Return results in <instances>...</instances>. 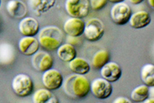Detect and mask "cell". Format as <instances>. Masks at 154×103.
Segmentation results:
<instances>
[{
    "label": "cell",
    "instance_id": "obj_19",
    "mask_svg": "<svg viewBox=\"0 0 154 103\" xmlns=\"http://www.w3.org/2000/svg\"><path fill=\"white\" fill-rule=\"evenodd\" d=\"M68 65L72 72L79 75L87 74L91 69L89 64L86 59L79 57H75L68 62Z\"/></svg>",
    "mask_w": 154,
    "mask_h": 103
},
{
    "label": "cell",
    "instance_id": "obj_9",
    "mask_svg": "<svg viewBox=\"0 0 154 103\" xmlns=\"http://www.w3.org/2000/svg\"><path fill=\"white\" fill-rule=\"evenodd\" d=\"M32 58V65L36 71L44 72L52 68L54 59L49 53L45 51H38Z\"/></svg>",
    "mask_w": 154,
    "mask_h": 103
},
{
    "label": "cell",
    "instance_id": "obj_1",
    "mask_svg": "<svg viewBox=\"0 0 154 103\" xmlns=\"http://www.w3.org/2000/svg\"><path fill=\"white\" fill-rule=\"evenodd\" d=\"M62 85L65 93L73 98H83L90 92V83L84 75H71Z\"/></svg>",
    "mask_w": 154,
    "mask_h": 103
},
{
    "label": "cell",
    "instance_id": "obj_17",
    "mask_svg": "<svg viewBox=\"0 0 154 103\" xmlns=\"http://www.w3.org/2000/svg\"><path fill=\"white\" fill-rule=\"evenodd\" d=\"M56 0H29L30 8L37 16L48 12L56 4Z\"/></svg>",
    "mask_w": 154,
    "mask_h": 103
},
{
    "label": "cell",
    "instance_id": "obj_2",
    "mask_svg": "<svg viewBox=\"0 0 154 103\" xmlns=\"http://www.w3.org/2000/svg\"><path fill=\"white\" fill-rule=\"evenodd\" d=\"M38 41L43 48L53 51L62 44L64 35L62 30L56 26H47L38 32Z\"/></svg>",
    "mask_w": 154,
    "mask_h": 103
},
{
    "label": "cell",
    "instance_id": "obj_24",
    "mask_svg": "<svg viewBox=\"0 0 154 103\" xmlns=\"http://www.w3.org/2000/svg\"><path fill=\"white\" fill-rule=\"evenodd\" d=\"M90 8L95 11L103 9L108 3V0H89Z\"/></svg>",
    "mask_w": 154,
    "mask_h": 103
},
{
    "label": "cell",
    "instance_id": "obj_25",
    "mask_svg": "<svg viewBox=\"0 0 154 103\" xmlns=\"http://www.w3.org/2000/svg\"><path fill=\"white\" fill-rule=\"evenodd\" d=\"M114 103H131L132 102L130 101L128 98L123 97H120L116 98L115 101H113Z\"/></svg>",
    "mask_w": 154,
    "mask_h": 103
},
{
    "label": "cell",
    "instance_id": "obj_30",
    "mask_svg": "<svg viewBox=\"0 0 154 103\" xmlns=\"http://www.w3.org/2000/svg\"><path fill=\"white\" fill-rule=\"evenodd\" d=\"M1 4H2V0H0V6H1Z\"/></svg>",
    "mask_w": 154,
    "mask_h": 103
},
{
    "label": "cell",
    "instance_id": "obj_27",
    "mask_svg": "<svg viewBox=\"0 0 154 103\" xmlns=\"http://www.w3.org/2000/svg\"><path fill=\"white\" fill-rule=\"evenodd\" d=\"M143 102H145V103H153L154 102V100H153V98H149L148 97V98H147L146 100L143 101Z\"/></svg>",
    "mask_w": 154,
    "mask_h": 103
},
{
    "label": "cell",
    "instance_id": "obj_7",
    "mask_svg": "<svg viewBox=\"0 0 154 103\" xmlns=\"http://www.w3.org/2000/svg\"><path fill=\"white\" fill-rule=\"evenodd\" d=\"M90 91L98 99H106L112 95L113 88L111 83L104 78H96L90 83Z\"/></svg>",
    "mask_w": 154,
    "mask_h": 103
},
{
    "label": "cell",
    "instance_id": "obj_16",
    "mask_svg": "<svg viewBox=\"0 0 154 103\" xmlns=\"http://www.w3.org/2000/svg\"><path fill=\"white\" fill-rule=\"evenodd\" d=\"M16 52L15 47L8 42L0 44V64L8 65L15 61Z\"/></svg>",
    "mask_w": 154,
    "mask_h": 103
},
{
    "label": "cell",
    "instance_id": "obj_26",
    "mask_svg": "<svg viewBox=\"0 0 154 103\" xmlns=\"http://www.w3.org/2000/svg\"><path fill=\"white\" fill-rule=\"evenodd\" d=\"M128 1L133 5H138L142 3L144 0H128Z\"/></svg>",
    "mask_w": 154,
    "mask_h": 103
},
{
    "label": "cell",
    "instance_id": "obj_6",
    "mask_svg": "<svg viewBox=\"0 0 154 103\" xmlns=\"http://www.w3.org/2000/svg\"><path fill=\"white\" fill-rule=\"evenodd\" d=\"M65 9L67 13L77 18H85L88 15L90 10L89 0H66Z\"/></svg>",
    "mask_w": 154,
    "mask_h": 103
},
{
    "label": "cell",
    "instance_id": "obj_8",
    "mask_svg": "<svg viewBox=\"0 0 154 103\" xmlns=\"http://www.w3.org/2000/svg\"><path fill=\"white\" fill-rule=\"evenodd\" d=\"M42 81L45 88L50 91H54L62 87L63 78L58 70L51 68L43 72Z\"/></svg>",
    "mask_w": 154,
    "mask_h": 103
},
{
    "label": "cell",
    "instance_id": "obj_22",
    "mask_svg": "<svg viewBox=\"0 0 154 103\" xmlns=\"http://www.w3.org/2000/svg\"><path fill=\"white\" fill-rule=\"evenodd\" d=\"M149 87L143 84L133 89L130 94V98L132 101L135 102H143L147 98L149 97Z\"/></svg>",
    "mask_w": 154,
    "mask_h": 103
},
{
    "label": "cell",
    "instance_id": "obj_14",
    "mask_svg": "<svg viewBox=\"0 0 154 103\" xmlns=\"http://www.w3.org/2000/svg\"><path fill=\"white\" fill-rule=\"evenodd\" d=\"M152 21L149 13L145 10H140L132 13L129 19V24L134 29H141L148 26Z\"/></svg>",
    "mask_w": 154,
    "mask_h": 103
},
{
    "label": "cell",
    "instance_id": "obj_29",
    "mask_svg": "<svg viewBox=\"0 0 154 103\" xmlns=\"http://www.w3.org/2000/svg\"><path fill=\"white\" fill-rule=\"evenodd\" d=\"M149 5H150V7H152V8H154V0H148Z\"/></svg>",
    "mask_w": 154,
    "mask_h": 103
},
{
    "label": "cell",
    "instance_id": "obj_10",
    "mask_svg": "<svg viewBox=\"0 0 154 103\" xmlns=\"http://www.w3.org/2000/svg\"><path fill=\"white\" fill-rule=\"evenodd\" d=\"M85 22L81 18L72 17L68 19L63 26L65 33L69 36L79 37L83 34Z\"/></svg>",
    "mask_w": 154,
    "mask_h": 103
},
{
    "label": "cell",
    "instance_id": "obj_13",
    "mask_svg": "<svg viewBox=\"0 0 154 103\" xmlns=\"http://www.w3.org/2000/svg\"><path fill=\"white\" fill-rule=\"evenodd\" d=\"M18 47L23 55L31 56L38 51L40 44L35 36H23L20 39Z\"/></svg>",
    "mask_w": 154,
    "mask_h": 103
},
{
    "label": "cell",
    "instance_id": "obj_11",
    "mask_svg": "<svg viewBox=\"0 0 154 103\" xmlns=\"http://www.w3.org/2000/svg\"><path fill=\"white\" fill-rule=\"evenodd\" d=\"M19 30L23 36H35L40 31L39 23L31 17H25L20 21Z\"/></svg>",
    "mask_w": 154,
    "mask_h": 103
},
{
    "label": "cell",
    "instance_id": "obj_20",
    "mask_svg": "<svg viewBox=\"0 0 154 103\" xmlns=\"http://www.w3.org/2000/svg\"><path fill=\"white\" fill-rule=\"evenodd\" d=\"M32 101L35 103H57L58 98L47 89H40L36 91L32 96Z\"/></svg>",
    "mask_w": 154,
    "mask_h": 103
},
{
    "label": "cell",
    "instance_id": "obj_3",
    "mask_svg": "<svg viewBox=\"0 0 154 103\" xmlns=\"http://www.w3.org/2000/svg\"><path fill=\"white\" fill-rule=\"evenodd\" d=\"M11 87L16 95L21 97H26L33 92L34 83L29 75L20 74L13 79Z\"/></svg>",
    "mask_w": 154,
    "mask_h": 103
},
{
    "label": "cell",
    "instance_id": "obj_5",
    "mask_svg": "<svg viewBox=\"0 0 154 103\" xmlns=\"http://www.w3.org/2000/svg\"><path fill=\"white\" fill-rule=\"evenodd\" d=\"M130 7L124 2L114 3L110 9V19L117 25H124L128 23L132 15Z\"/></svg>",
    "mask_w": 154,
    "mask_h": 103
},
{
    "label": "cell",
    "instance_id": "obj_12",
    "mask_svg": "<svg viewBox=\"0 0 154 103\" xmlns=\"http://www.w3.org/2000/svg\"><path fill=\"white\" fill-rule=\"evenodd\" d=\"M102 77L110 83L119 81L122 76V69L116 62H109L100 69Z\"/></svg>",
    "mask_w": 154,
    "mask_h": 103
},
{
    "label": "cell",
    "instance_id": "obj_15",
    "mask_svg": "<svg viewBox=\"0 0 154 103\" xmlns=\"http://www.w3.org/2000/svg\"><path fill=\"white\" fill-rule=\"evenodd\" d=\"M6 10L10 16L17 19L25 17L28 12L27 7L21 0H9L6 5Z\"/></svg>",
    "mask_w": 154,
    "mask_h": 103
},
{
    "label": "cell",
    "instance_id": "obj_28",
    "mask_svg": "<svg viewBox=\"0 0 154 103\" xmlns=\"http://www.w3.org/2000/svg\"><path fill=\"white\" fill-rule=\"evenodd\" d=\"M125 1V0H108V2L112 3H120L122 2Z\"/></svg>",
    "mask_w": 154,
    "mask_h": 103
},
{
    "label": "cell",
    "instance_id": "obj_4",
    "mask_svg": "<svg viewBox=\"0 0 154 103\" xmlns=\"http://www.w3.org/2000/svg\"><path fill=\"white\" fill-rule=\"evenodd\" d=\"M105 33V25L101 19L92 18L85 23L83 34L90 42H96L101 39Z\"/></svg>",
    "mask_w": 154,
    "mask_h": 103
},
{
    "label": "cell",
    "instance_id": "obj_18",
    "mask_svg": "<svg viewBox=\"0 0 154 103\" xmlns=\"http://www.w3.org/2000/svg\"><path fill=\"white\" fill-rule=\"evenodd\" d=\"M57 55L60 60L68 63L77 57V50L74 46L69 43H66L62 44L57 48Z\"/></svg>",
    "mask_w": 154,
    "mask_h": 103
},
{
    "label": "cell",
    "instance_id": "obj_21",
    "mask_svg": "<svg viewBox=\"0 0 154 103\" xmlns=\"http://www.w3.org/2000/svg\"><path fill=\"white\" fill-rule=\"evenodd\" d=\"M140 77L143 84L149 87H154V65L147 64L143 66L140 71Z\"/></svg>",
    "mask_w": 154,
    "mask_h": 103
},
{
    "label": "cell",
    "instance_id": "obj_23",
    "mask_svg": "<svg viewBox=\"0 0 154 103\" xmlns=\"http://www.w3.org/2000/svg\"><path fill=\"white\" fill-rule=\"evenodd\" d=\"M110 60L109 52L106 50H100L95 53L92 58L93 67L100 69Z\"/></svg>",
    "mask_w": 154,
    "mask_h": 103
}]
</instances>
